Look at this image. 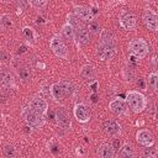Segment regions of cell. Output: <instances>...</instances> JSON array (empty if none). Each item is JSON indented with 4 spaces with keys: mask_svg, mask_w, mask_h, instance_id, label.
I'll return each mask as SVG.
<instances>
[{
    "mask_svg": "<svg viewBox=\"0 0 158 158\" xmlns=\"http://www.w3.org/2000/svg\"><path fill=\"white\" fill-rule=\"evenodd\" d=\"M126 102L130 106V109H132V111L136 114L142 112L147 106V100L144 95L138 91H133V90L126 94Z\"/></svg>",
    "mask_w": 158,
    "mask_h": 158,
    "instance_id": "obj_1",
    "label": "cell"
},
{
    "mask_svg": "<svg viewBox=\"0 0 158 158\" xmlns=\"http://www.w3.org/2000/svg\"><path fill=\"white\" fill-rule=\"evenodd\" d=\"M128 49H130V52H131L135 57H137L138 59L144 58V57L148 54V52H149V48H148L147 42H146L144 40H142V38H135V40L130 41V43H128Z\"/></svg>",
    "mask_w": 158,
    "mask_h": 158,
    "instance_id": "obj_2",
    "label": "cell"
},
{
    "mask_svg": "<svg viewBox=\"0 0 158 158\" xmlns=\"http://www.w3.org/2000/svg\"><path fill=\"white\" fill-rule=\"evenodd\" d=\"M22 115H23V118L25 121L31 126V127H35V128H40L43 126L44 123V120L42 117L41 114L33 111L32 109H25L22 111Z\"/></svg>",
    "mask_w": 158,
    "mask_h": 158,
    "instance_id": "obj_3",
    "label": "cell"
},
{
    "mask_svg": "<svg viewBox=\"0 0 158 158\" xmlns=\"http://www.w3.org/2000/svg\"><path fill=\"white\" fill-rule=\"evenodd\" d=\"M49 47L53 51V53L59 57V58H63V59H67L68 58V49H67V46L64 44V42L62 41L60 37L58 36H54L51 42H49Z\"/></svg>",
    "mask_w": 158,
    "mask_h": 158,
    "instance_id": "obj_4",
    "label": "cell"
},
{
    "mask_svg": "<svg viewBox=\"0 0 158 158\" xmlns=\"http://www.w3.org/2000/svg\"><path fill=\"white\" fill-rule=\"evenodd\" d=\"M109 109H110V111H112L114 114H116L118 116L128 115V105H127V102L125 100H122V99H118V98H116V99H114V100H111L109 102Z\"/></svg>",
    "mask_w": 158,
    "mask_h": 158,
    "instance_id": "obj_5",
    "label": "cell"
},
{
    "mask_svg": "<svg viewBox=\"0 0 158 158\" xmlns=\"http://www.w3.org/2000/svg\"><path fill=\"white\" fill-rule=\"evenodd\" d=\"M121 27H123L126 31H132L136 27V16L130 11H122L118 17Z\"/></svg>",
    "mask_w": 158,
    "mask_h": 158,
    "instance_id": "obj_6",
    "label": "cell"
},
{
    "mask_svg": "<svg viewBox=\"0 0 158 158\" xmlns=\"http://www.w3.org/2000/svg\"><path fill=\"white\" fill-rule=\"evenodd\" d=\"M116 56V48L114 44H100L98 47V57L101 60L112 59Z\"/></svg>",
    "mask_w": 158,
    "mask_h": 158,
    "instance_id": "obj_7",
    "label": "cell"
},
{
    "mask_svg": "<svg viewBox=\"0 0 158 158\" xmlns=\"http://www.w3.org/2000/svg\"><path fill=\"white\" fill-rule=\"evenodd\" d=\"M74 116L79 122H88L90 118V110L85 104H77L74 106Z\"/></svg>",
    "mask_w": 158,
    "mask_h": 158,
    "instance_id": "obj_8",
    "label": "cell"
},
{
    "mask_svg": "<svg viewBox=\"0 0 158 158\" xmlns=\"http://www.w3.org/2000/svg\"><path fill=\"white\" fill-rule=\"evenodd\" d=\"M136 139L143 147H149V146L154 144L153 135L148 130H138L137 133H136Z\"/></svg>",
    "mask_w": 158,
    "mask_h": 158,
    "instance_id": "obj_9",
    "label": "cell"
},
{
    "mask_svg": "<svg viewBox=\"0 0 158 158\" xmlns=\"http://www.w3.org/2000/svg\"><path fill=\"white\" fill-rule=\"evenodd\" d=\"M142 19H143V22H144V25L147 26L148 30H151V31H157L158 30V19H157V15L153 11L146 10L143 12Z\"/></svg>",
    "mask_w": 158,
    "mask_h": 158,
    "instance_id": "obj_10",
    "label": "cell"
},
{
    "mask_svg": "<svg viewBox=\"0 0 158 158\" xmlns=\"http://www.w3.org/2000/svg\"><path fill=\"white\" fill-rule=\"evenodd\" d=\"M30 106H31V109H32L33 111H36V112H38V114H41V115H43V114L47 111V109H48L47 101H46L43 98H41V96H35V98H32L31 101H30Z\"/></svg>",
    "mask_w": 158,
    "mask_h": 158,
    "instance_id": "obj_11",
    "label": "cell"
},
{
    "mask_svg": "<svg viewBox=\"0 0 158 158\" xmlns=\"http://www.w3.org/2000/svg\"><path fill=\"white\" fill-rule=\"evenodd\" d=\"M56 120H57L58 126H60L62 128L68 130L70 127V117H69L68 112L63 107H60V109H58L56 111Z\"/></svg>",
    "mask_w": 158,
    "mask_h": 158,
    "instance_id": "obj_12",
    "label": "cell"
},
{
    "mask_svg": "<svg viewBox=\"0 0 158 158\" xmlns=\"http://www.w3.org/2000/svg\"><path fill=\"white\" fill-rule=\"evenodd\" d=\"M74 38H77L79 44H86L90 41V32L88 31V28L79 26L74 31Z\"/></svg>",
    "mask_w": 158,
    "mask_h": 158,
    "instance_id": "obj_13",
    "label": "cell"
},
{
    "mask_svg": "<svg viewBox=\"0 0 158 158\" xmlns=\"http://www.w3.org/2000/svg\"><path fill=\"white\" fill-rule=\"evenodd\" d=\"M104 127V131L109 135V136H117L120 135L121 132V128H120V125L116 122V121H112V120H106L102 125Z\"/></svg>",
    "mask_w": 158,
    "mask_h": 158,
    "instance_id": "obj_14",
    "label": "cell"
},
{
    "mask_svg": "<svg viewBox=\"0 0 158 158\" xmlns=\"http://www.w3.org/2000/svg\"><path fill=\"white\" fill-rule=\"evenodd\" d=\"M74 14L81 19V20H86V21H91L94 19V14L89 7L85 6H75L74 7Z\"/></svg>",
    "mask_w": 158,
    "mask_h": 158,
    "instance_id": "obj_15",
    "label": "cell"
},
{
    "mask_svg": "<svg viewBox=\"0 0 158 158\" xmlns=\"http://www.w3.org/2000/svg\"><path fill=\"white\" fill-rule=\"evenodd\" d=\"M98 154L101 158H112L115 156V149H114L112 146L105 143V144H101L98 148Z\"/></svg>",
    "mask_w": 158,
    "mask_h": 158,
    "instance_id": "obj_16",
    "label": "cell"
},
{
    "mask_svg": "<svg viewBox=\"0 0 158 158\" xmlns=\"http://www.w3.org/2000/svg\"><path fill=\"white\" fill-rule=\"evenodd\" d=\"M49 90H51V95H52V98H53L56 101H60V100H63L64 96H65L64 93H63V90H62V88L59 86L58 83L52 84Z\"/></svg>",
    "mask_w": 158,
    "mask_h": 158,
    "instance_id": "obj_17",
    "label": "cell"
},
{
    "mask_svg": "<svg viewBox=\"0 0 158 158\" xmlns=\"http://www.w3.org/2000/svg\"><path fill=\"white\" fill-rule=\"evenodd\" d=\"M58 84H59V86L62 88L64 95H69V96H70V95L74 94L75 88H74V85H73L72 81H69V80H60Z\"/></svg>",
    "mask_w": 158,
    "mask_h": 158,
    "instance_id": "obj_18",
    "label": "cell"
},
{
    "mask_svg": "<svg viewBox=\"0 0 158 158\" xmlns=\"http://www.w3.org/2000/svg\"><path fill=\"white\" fill-rule=\"evenodd\" d=\"M100 44H114V36L107 30L100 31Z\"/></svg>",
    "mask_w": 158,
    "mask_h": 158,
    "instance_id": "obj_19",
    "label": "cell"
},
{
    "mask_svg": "<svg viewBox=\"0 0 158 158\" xmlns=\"http://www.w3.org/2000/svg\"><path fill=\"white\" fill-rule=\"evenodd\" d=\"M118 156L120 157H123V158H132L135 156V151H133V147L131 144H123L121 148H120V152H118Z\"/></svg>",
    "mask_w": 158,
    "mask_h": 158,
    "instance_id": "obj_20",
    "label": "cell"
},
{
    "mask_svg": "<svg viewBox=\"0 0 158 158\" xmlns=\"http://www.w3.org/2000/svg\"><path fill=\"white\" fill-rule=\"evenodd\" d=\"M0 83L4 86H6V88L12 86V84H14V77H12V74L9 73V72H2L0 74Z\"/></svg>",
    "mask_w": 158,
    "mask_h": 158,
    "instance_id": "obj_21",
    "label": "cell"
},
{
    "mask_svg": "<svg viewBox=\"0 0 158 158\" xmlns=\"http://www.w3.org/2000/svg\"><path fill=\"white\" fill-rule=\"evenodd\" d=\"M80 75L85 79H93L94 75H95V70L91 65H84L80 70Z\"/></svg>",
    "mask_w": 158,
    "mask_h": 158,
    "instance_id": "obj_22",
    "label": "cell"
},
{
    "mask_svg": "<svg viewBox=\"0 0 158 158\" xmlns=\"http://www.w3.org/2000/svg\"><path fill=\"white\" fill-rule=\"evenodd\" d=\"M62 33H63V36H64L67 40L74 41V28H73L69 23H65V25L62 27Z\"/></svg>",
    "mask_w": 158,
    "mask_h": 158,
    "instance_id": "obj_23",
    "label": "cell"
},
{
    "mask_svg": "<svg viewBox=\"0 0 158 158\" xmlns=\"http://www.w3.org/2000/svg\"><path fill=\"white\" fill-rule=\"evenodd\" d=\"M148 85L153 90H157V88H158V74L156 72H152L148 75Z\"/></svg>",
    "mask_w": 158,
    "mask_h": 158,
    "instance_id": "obj_24",
    "label": "cell"
},
{
    "mask_svg": "<svg viewBox=\"0 0 158 158\" xmlns=\"http://www.w3.org/2000/svg\"><path fill=\"white\" fill-rule=\"evenodd\" d=\"M19 77H20V79L23 80V81L28 80V79L31 78V70H30V68H28V67H22V68H20V70H19Z\"/></svg>",
    "mask_w": 158,
    "mask_h": 158,
    "instance_id": "obj_25",
    "label": "cell"
},
{
    "mask_svg": "<svg viewBox=\"0 0 158 158\" xmlns=\"http://www.w3.org/2000/svg\"><path fill=\"white\" fill-rule=\"evenodd\" d=\"M0 25L4 28H10V27H12L14 23H12V20H11V17L9 15H2L0 17Z\"/></svg>",
    "mask_w": 158,
    "mask_h": 158,
    "instance_id": "obj_26",
    "label": "cell"
},
{
    "mask_svg": "<svg viewBox=\"0 0 158 158\" xmlns=\"http://www.w3.org/2000/svg\"><path fill=\"white\" fill-rule=\"evenodd\" d=\"M79 17L77 15H73V14H69L68 15V23L74 28V27H79Z\"/></svg>",
    "mask_w": 158,
    "mask_h": 158,
    "instance_id": "obj_27",
    "label": "cell"
},
{
    "mask_svg": "<svg viewBox=\"0 0 158 158\" xmlns=\"http://www.w3.org/2000/svg\"><path fill=\"white\" fill-rule=\"evenodd\" d=\"M88 31L91 32V33H94V35H98L101 30H100V26H99L98 22H95V21H90V23H89V30H88Z\"/></svg>",
    "mask_w": 158,
    "mask_h": 158,
    "instance_id": "obj_28",
    "label": "cell"
},
{
    "mask_svg": "<svg viewBox=\"0 0 158 158\" xmlns=\"http://www.w3.org/2000/svg\"><path fill=\"white\" fill-rule=\"evenodd\" d=\"M156 154H157V152H156V149H154V148H152V146L146 147V148L143 149V156H144V157L154 158V157H156Z\"/></svg>",
    "mask_w": 158,
    "mask_h": 158,
    "instance_id": "obj_29",
    "label": "cell"
},
{
    "mask_svg": "<svg viewBox=\"0 0 158 158\" xmlns=\"http://www.w3.org/2000/svg\"><path fill=\"white\" fill-rule=\"evenodd\" d=\"M22 31H23V35H25V37L27 40H31V41L35 40V31L31 27H23Z\"/></svg>",
    "mask_w": 158,
    "mask_h": 158,
    "instance_id": "obj_30",
    "label": "cell"
},
{
    "mask_svg": "<svg viewBox=\"0 0 158 158\" xmlns=\"http://www.w3.org/2000/svg\"><path fill=\"white\" fill-rule=\"evenodd\" d=\"M9 62H10V56H9V53H7L6 51L1 49V51H0V63H1V64H7Z\"/></svg>",
    "mask_w": 158,
    "mask_h": 158,
    "instance_id": "obj_31",
    "label": "cell"
},
{
    "mask_svg": "<svg viewBox=\"0 0 158 158\" xmlns=\"http://www.w3.org/2000/svg\"><path fill=\"white\" fill-rule=\"evenodd\" d=\"M27 1H28L33 7H37V9L44 6L46 2H47V0H27Z\"/></svg>",
    "mask_w": 158,
    "mask_h": 158,
    "instance_id": "obj_32",
    "label": "cell"
},
{
    "mask_svg": "<svg viewBox=\"0 0 158 158\" xmlns=\"http://www.w3.org/2000/svg\"><path fill=\"white\" fill-rule=\"evenodd\" d=\"M4 154L6 157H14L15 156V148L12 146H6L4 148Z\"/></svg>",
    "mask_w": 158,
    "mask_h": 158,
    "instance_id": "obj_33",
    "label": "cell"
}]
</instances>
